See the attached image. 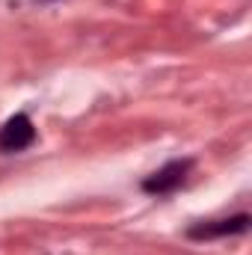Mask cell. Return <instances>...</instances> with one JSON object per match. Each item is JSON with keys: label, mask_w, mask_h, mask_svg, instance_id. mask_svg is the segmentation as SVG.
Returning <instances> with one entry per match:
<instances>
[{"label": "cell", "mask_w": 252, "mask_h": 255, "mask_svg": "<svg viewBox=\"0 0 252 255\" xmlns=\"http://www.w3.org/2000/svg\"><path fill=\"white\" fill-rule=\"evenodd\" d=\"M193 166H196L193 157H172L160 169H154L151 175H145L139 187H142V193H148V196H169V193H175L178 187L187 184Z\"/></svg>", "instance_id": "1"}, {"label": "cell", "mask_w": 252, "mask_h": 255, "mask_svg": "<svg viewBox=\"0 0 252 255\" xmlns=\"http://www.w3.org/2000/svg\"><path fill=\"white\" fill-rule=\"evenodd\" d=\"M252 226V217L247 211L232 214V217H217V220H199L187 229L190 241H223L235 235H247Z\"/></svg>", "instance_id": "2"}, {"label": "cell", "mask_w": 252, "mask_h": 255, "mask_svg": "<svg viewBox=\"0 0 252 255\" xmlns=\"http://www.w3.org/2000/svg\"><path fill=\"white\" fill-rule=\"evenodd\" d=\"M36 142V125L27 113H15L0 125V154L27 151Z\"/></svg>", "instance_id": "3"}]
</instances>
